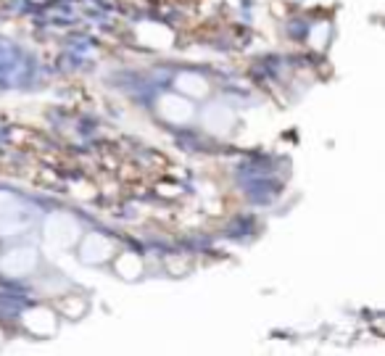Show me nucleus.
Listing matches in <instances>:
<instances>
[{"label":"nucleus","mask_w":385,"mask_h":356,"mask_svg":"<svg viewBox=\"0 0 385 356\" xmlns=\"http://www.w3.org/2000/svg\"><path fill=\"white\" fill-rule=\"evenodd\" d=\"M45 317H50L48 309H32V311L24 314V325L32 332H37V335H48V332L56 330V320H48V325H43Z\"/></svg>","instance_id":"nucleus-1"}]
</instances>
